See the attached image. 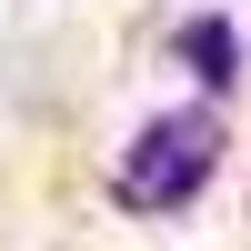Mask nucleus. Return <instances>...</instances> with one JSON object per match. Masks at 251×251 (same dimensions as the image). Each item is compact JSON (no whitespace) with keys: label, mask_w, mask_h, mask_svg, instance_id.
<instances>
[{"label":"nucleus","mask_w":251,"mask_h":251,"mask_svg":"<svg viewBox=\"0 0 251 251\" xmlns=\"http://www.w3.org/2000/svg\"><path fill=\"white\" fill-rule=\"evenodd\" d=\"M211 171H221V111L191 100V111H161V121L131 131V151H121V201H131V211H181V201H201Z\"/></svg>","instance_id":"1"},{"label":"nucleus","mask_w":251,"mask_h":251,"mask_svg":"<svg viewBox=\"0 0 251 251\" xmlns=\"http://www.w3.org/2000/svg\"><path fill=\"white\" fill-rule=\"evenodd\" d=\"M171 50H181V71L201 80V100H221V91L241 80V40H231V20H221V10L181 20V40H171Z\"/></svg>","instance_id":"2"}]
</instances>
